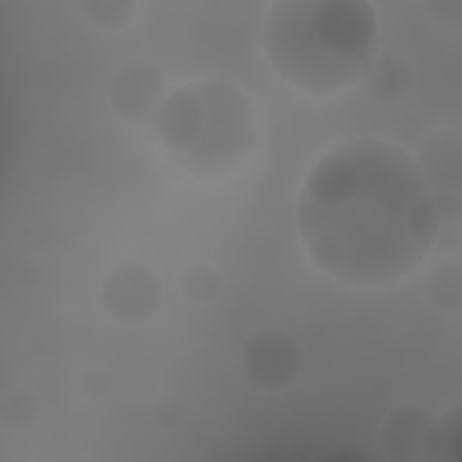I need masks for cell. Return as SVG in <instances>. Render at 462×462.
Masks as SVG:
<instances>
[{
    "label": "cell",
    "mask_w": 462,
    "mask_h": 462,
    "mask_svg": "<svg viewBox=\"0 0 462 462\" xmlns=\"http://www.w3.org/2000/svg\"><path fill=\"white\" fill-rule=\"evenodd\" d=\"M180 289H184V296L188 300H195V303H209L213 296H217V289H220V274L209 267V263H191L184 274H180Z\"/></svg>",
    "instance_id": "13"
},
{
    "label": "cell",
    "mask_w": 462,
    "mask_h": 462,
    "mask_svg": "<svg viewBox=\"0 0 462 462\" xmlns=\"http://www.w3.org/2000/svg\"><path fill=\"white\" fill-rule=\"evenodd\" d=\"M303 368L300 343L282 328H260L242 343V372L260 390L289 386Z\"/></svg>",
    "instance_id": "5"
},
{
    "label": "cell",
    "mask_w": 462,
    "mask_h": 462,
    "mask_svg": "<svg viewBox=\"0 0 462 462\" xmlns=\"http://www.w3.org/2000/svg\"><path fill=\"white\" fill-rule=\"evenodd\" d=\"M426 458L462 462V404L437 419L433 437H430V455H426Z\"/></svg>",
    "instance_id": "11"
},
{
    "label": "cell",
    "mask_w": 462,
    "mask_h": 462,
    "mask_svg": "<svg viewBox=\"0 0 462 462\" xmlns=\"http://www.w3.org/2000/svg\"><path fill=\"white\" fill-rule=\"evenodd\" d=\"M419 166L440 220L458 227L462 224V134L458 130L433 134L419 152Z\"/></svg>",
    "instance_id": "4"
},
{
    "label": "cell",
    "mask_w": 462,
    "mask_h": 462,
    "mask_svg": "<svg viewBox=\"0 0 462 462\" xmlns=\"http://www.w3.org/2000/svg\"><path fill=\"white\" fill-rule=\"evenodd\" d=\"M112 105L119 116L126 119H144L152 112H159L162 97V72L148 61H130L112 76Z\"/></svg>",
    "instance_id": "7"
},
{
    "label": "cell",
    "mask_w": 462,
    "mask_h": 462,
    "mask_svg": "<svg viewBox=\"0 0 462 462\" xmlns=\"http://www.w3.org/2000/svg\"><path fill=\"white\" fill-rule=\"evenodd\" d=\"M79 11L97 29H119L130 18L134 0H79Z\"/></svg>",
    "instance_id": "12"
},
{
    "label": "cell",
    "mask_w": 462,
    "mask_h": 462,
    "mask_svg": "<svg viewBox=\"0 0 462 462\" xmlns=\"http://www.w3.org/2000/svg\"><path fill=\"white\" fill-rule=\"evenodd\" d=\"M263 54L285 83L336 94L365 79L375 58V11L368 0H274Z\"/></svg>",
    "instance_id": "2"
},
{
    "label": "cell",
    "mask_w": 462,
    "mask_h": 462,
    "mask_svg": "<svg viewBox=\"0 0 462 462\" xmlns=\"http://www.w3.org/2000/svg\"><path fill=\"white\" fill-rule=\"evenodd\" d=\"M426 14L444 29H462V0H422Z\"/></svg>",
    "instance_id": "15"
},
{
    "label": "cell",
    "mask_w": 462,
    "mask_h": 462,
    "mask_svg": "<svg viewBox=\"0 0 462 462\" xmlns=\"http://www.w3.org/2000/svg\"><path fill=\"white\" fill-rule=\"evenodd\" d=\"M365 83H368V94L372 97L397 101L411 87V65L401 54H379V58H372V65L365 72Z\"/></svg>",
    "instance_id": "9"
},
{
    "label": "cell",
    "mask_w": 462,
    "mask_h": 462,
    "mask_svg": "<svg viewBox=\"0 0 462 462\" xmlns=\"http://www.w3.org/2000/svg\"><path fill=\"white\" fill-rule=\"evenodd\" d=\"M426 296L437 310L444 314H462V263L458 260H444L440 267H433Z\"/></svg>",
    "instance_id": "10"
},
{
    "label": "cell",
    "mask_w": 462,
    "mask_h": 462,
    "mask_svg": "<svg viewBox=\"0 0 462 462\" xmlns=\"http://www.w3.org/2000/svg\"><path fill=\"white\" fill-rule=\"evenodd\" d=\"M310 260L350 289L393 285L433 249L440 213L419 159L386 141H350L321 155L296 199Z\"/></svg>",
    "instance_id": "1"
},
{
    "label": "cell",
    "mask_w": 462,
    "mask_h": 462,
    "mask_svg": "<svg viewBox=\"0 0 462 462\" xmlns=\"http://www.w3.org/2000/svg\"><path fill=\"white\" fill-rule=\"evenodd\" d=\"M101 300H105V310L112 318H119V321H144L162 303V282H159V274L152 267L130 260V263H119V267L108 271Z\"/></svg>",
    "instance_id": "6"
},
{
    "label": "cell",
    "mask_w": 462,
    "mask_h": 462,
    "mask_svg": "<svg viewBox=\"0 0 462 462\" xmlns=\"http://www.w3.org/2000/svg\"><path fill=\"white\" fill-rule=\"evenodd\" d=\"M162 148L195 177L231 173L253 148V108L227 79L188 83L173 90L155 112Z\"/></svg>",
    "instance_id": "3"
},
{
    "label": "cell",
    "mask_w": 462,
    "mask_h": 462,
    "mask_svg": "<svg viewBox=\"0 0 462 462\" xmlns=\"http://www.w3.org/2000/svg\"><path fill=\"white\" fill-rule=\"evenodd\" d=\"M32 415H36V397H32V393H25V390H11V393H4L0 422H4L7 430H22V426H29Z\"/></svg>",
    "instance_id": "14"
},
{
    "label": "cell",
    "mask_w": 462,
    "mask_h": 462,
    "mask_svg": "<svg viewBox=\"0 0 462 462\" xmlns=\"http://www.w3.org/2000/svg\"><path fill=\"white\" fill-rule=\"evenodd\" d=\"M437 419L426 408H397L386 415L379 437H383V455L386 458H426L430 455V437H433Z\"/></svg>",
    "instance_id": "8"
}]
</instances>
